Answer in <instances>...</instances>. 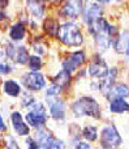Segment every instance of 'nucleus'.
<instances>
[{
    "label": "nucleus",
    "mask_w": 129,
    "mask_h": 149,
    "mask_svg": "<svg viewBox=\"0 0 129 149\" xmlns=\"http://www.w3.org/2000/svg\"><path fill=\"white\" fill-rule=\"evenodd\" d=\"M69 109L72 116L76 119L93 118L95 120H99V119H102V115H103V109H102L101 103L98 102V100L93 95L88 94L80 95L75 101H72Z\"/></svg>",
    "instance_id": "obj_1"
},
{
    "label": "nucleus",
    "mask_w": 129,
    "mask_h": 149,
    "mask_svg": "<svg viewBox=\"0 0 129 149\" xmlns=\"http://www.w3.org/2000/svg\"><path fill=\"white\" fill-rule=\"evenodd\" d=\"M57 39L67 47H81L85 43V34L77 21H63Z\"/></svg>",
    "instance_id": "obj_2"
},
{
    "label": "nucleus",
    "mask_w": 129,
    "mask_h": 149,
    "mask_svg": "<svg viewBox=\"0 0 129 149\" xmlns=\"http://www.w3.org/2000/svg\"><path fill=\"white\" fill-rule=\"evenodd\" d=\"M99 147L101 149H120L123 136L114 123H106L99 130Z\"/></svg>",
    "instance_id": "obj_3"
},
{
    "label": "nucleus",
    "mask_w": 129,
    "mask_h": 149,
    "mask_svg": "<svg viewBox=\"0 0 129 149\" xmlns=\"http://www.w3.org/2000/svg\"><path fill=\"white\" fill-rule=\"evenodd\" d=\"M48 118L50 115L47 113L46 106L41 101H37L31 107H29L25 115V120L28 122V126L35 130L44 128L47 122H48Z\"/></svg>",
    "instance_id": "obj_4"
},
{
    "label": "nucleus",
    "mask_w": 129,
    "mask_h": 149,
    "mask_svg": "<svg viewBox=\"0 0 129 149\" xmlns=\"http://www.w3.org/2000/svg\"><path fill=\"white\" fill-rule=\"evenodd\" d=\"M85 7L86 1H78V0L64 1L57 10V18H63L64 21H77L78 18H82Z\"/></svg>",
    "instance_id": "obj_5"
},
{
    "label": "nucleus",
    "mask_w": 129,
    "mask_h": 149,
    "mask_svg": "<svg viewBox=\"0 0 129 149\" xmlns=\"http://www.w3.org/2000/svg\"><path fill=\"white\" fill-rule=\"evenodd\" d=\"M86 62H88V55H86L85 50H75V51H70L61 60V70L67 71L70 74H75L78 72L80 68H83Z\"/></svg>",
    "instance_id": "obj_6"
},
{
    "label": "nucleus",
    "mask_w": 129,
    "mask_h": 149,
    "mask_svg": "<svg viewBox=\"0 0 129 149\" xmlns=\"http://www.w3.org/2000/svg\"><path fill=\"white\" fill-rule=\"evenodd\" d=\"M86 71H88V76L90 79H93V81H99V80L104 79L108 74L110 65L107 64V62L103 59V56L101 54L95 52L91 56L90 62L86 67Z\"/></svg>",
    "instance_id": "obj_7"
},
{
    "label": "nucleus",
    "mask_w": 129,
    "mask_h": 149,
    "mask_svg": "<svg viewBox=\"0 0 129 149\" xmlns=\"http://www.w3.org/2000/svg\"><path fill=\"white\" fill-rule=\"evenodd\" d=\"M21 84L28 92H41L46 88L47 80L42 72H25L21 77Z\"/></svg>",
    "instance_id": "obj_8"
},
{
    "label": "nucleus",
    "mask_w": 129,
    "mask_h": 149,
    "mask_svg": "<svg viewBox=\"0 0 129 149\" xmlns=\"http://www.w3.org/2000/svg\"><path fill=\"white\" fill-rule=\"evenodd\" d=\"M48 105V115L55 122H64L67 118L68 103L63 97H57L55 100H51L47 102Z\"/></svg>",
    "instance_id": "obj_9"
},
{
    "label": "nucleus",
    "mask_w": 129,
    "mask_h": 149,
    "mask_svg": "<svg viewBox=\"0 0 129 149\" xmlns=\"http://www.w3.org/2000/svg\"><path fill=\"white\" fill-rule=\"evenodd\" d=\"M104 17V7L101 4L99 1H91V3H86L85 7V12L82 16V22L86 25L95 22V21L101 20Z\"/></svg>",
    "instance_id": "obj_10"
},
{
    "label": "nucleus",
    "mask_w": 129,
    "mask_h": 149,
    "mask_svg": "<svg viewBox=\"0 0 129 149\" xmlns=\"http://www.w3.org/2000/svg\"><path fill=\"white\" fill-rule=\"evenodd\" d=\"M112 49L116 54L125 56L129 62V29H124L120 31V34L114 39Z\"/></svg>",
    "instance_id": "obj_11"
},
{
    "label": "nucleus",
    "mask_w": 129,
    "mask_h": 149,
    "mask_svg": "<svg viewBox=\"0 0 129 149\" xmlns=\"http://www.w3.org/2000/svg\"><path fill=\"white\" fill-rule=\"evenodd\" d=\"M117 76H119V68L117 67H110V72L104 79L99 80L98 81V92L101 93L103 97H106L107 93L111 90V88L116 84Z\"/></svg>",
    "instance_id": "obj_12"
},
{
    "label": "nucleus",
    "mask_w": 129,
    "mask_h": 149,
    "mask_svg": "<svg viewBox=\"0 0 129 149\" xmlns=\"http://www.w3.org/2000/svg\"><path fill=\"white\" fill-rule=\"evenodd\" d=\"M35 141L39 144V147L42 149H52L55 141H56L57 137L52 134L50 130H47L46 127L41 130H37L35 131Z\"/></svg>",
    "instance_id": "obj_13"
},
{
    "label": "nucleus",
    "mask_w": 129,
    "mask_h": 149,
    "mask_svg": "<svg viewBox=\"0 0 129 149\" xmlns=\"http://www.w3.org/2000/svg\"><path fill=\"white\" fill-rule=\"evenodd\" d=\"M10 122H12V127L14 130V132L18 136H26L29 137L30 135V127L28 126L25 120H23L22 115L20 111H13L10 114Z\"/></svg>",
    "instance_id": "obj_14"
},
{
    "label": "nucleus",
    "mask_w": 129,
    "mask_h": 149,
    "mask_svg": "<svg viewBox=\"0 0 129 149\" xmlns=\"http://www.w3.org/2000/svg\"><path fill=\"white\" fill-rule=\"evenodd\" d=\"M94 41V49H95V52L103 55L104 52H107L112 47V43H114V39L111 37H108L106 33H99L97 36L93 37Z\"/></svg>",
    "instance_id": "obj_15"
},
{
    "label": "nucleus",
    "mask_w": 129,
    "mask_h": 149,
    "mask_svg": "<svg viewBox=\"0 0 129 149\" xmlns=\"http://www.w3.org/2000/svg\"><path fill=\"white\" fill-rule=\"evenodd\" d=\"M128 97H129V85L125 84V82L117 81L116 84L111 88V90L107 93V95L104 98L110 102V101L116 100V98H124V100H127Z\"/></svg>",
    "instance_id": "obj_16"
},
{
    "label": "nucleus",
    "mask_w": 129,
    "mask_h": 149,
    "mask_svg": "<svg viewBox=\"0 0 129 149\" xmlns=\"http://www.w3.org/2000/svg\"><path fill=\"white\" fill-rule=\"evenodd\" d=\"M72 81H73V74L68 73L67 71H64V70H60L52 77L51 84H55V85H57V86H60L63 89V92H64V90H67L68 88L70 86Z\"/></svg>",
    "instance_id": "obj_17"
},
{
    "label": "nucleus",
    "mask_w": 129,
    "mask_h": 149,
    "mask_svg": "<svg viewBox=\"0 0 129 149\" xmlns=\"http://www.w3.org/2000/svg\"><path fill=\"white\" fill-rule=\"evenodd\" d=\"M108 111L111 114H117V115L129 114V102L124 98L112 100L108 102Z\"/></svg>",
    "instance_id": "obj_18"
},
{
    "label": "nucleus",
    "mask_w": 129,
    "mask_h": 149,
    "mask_svg": "<svg viewBox=\"0 0 129 149\" xmlns=\"http://www.w3.org/2000/svg\"><path fill=\"white\" fill-rule=\"evenodd\" d=\"M26 37V25L22 21H17L9 28V38L13 43L21 42Z\"/></svg>",
    "instance_id": "obj_19"
},
{
    "label": "nucleus",
    "mask_w": 129,
    "mask_h": 149,
    "mask_svg": "<svg viewBox=\"0 0 129 149\" xmlns=\"http://www.w3.org/2000/svg\"><path fill=\"white\" fill-rule=\"evenodd\" d=\"M60 21L59 18L55 17H47L43 21V30L47 36H50L51 38H56L59 37V31H60Z\"/></svg>",
    "instance_id": "obj_20"
},
{
    "label": "nucleus",
    "mask_w": 129,
    "mask_h": 149,
    "mask_svg": "<svg viewBox=\"0 0 129 149\" xmlns=\"http://www.w3.org/2000/svg\"><path fill=\"white\" fill-rule=\"evenodd\" d=\"M26 7L30 15L34 17V20H43L46 15V5L43 1H26Z\"/></svg>",
    "instance_id": "obj_21"
},
{
    "label": "nucleus",
    "mask_w": 129,
    "mask_h": 149,
    "mask_svg": "<svg viewBox=\"0 0 129 149\" xmlns=\"http://www.w3.org/2000/svg\"><path fill=\"white\" fill-rule=\"evenodd\" d=\"M3 90L9 97H20L21 95V84L13 79H8L3 82Z\"/></svg>",
    "instance_id": "obj_22"
},
{
    "label": "nucleus",
    "mask_w": 129,
    "mask_h": 149,
    "mask_svg": "<svg viewBox=\"0 0 129 149\" xmlns=\"http://www.w3.org/2000/svg\"><path fill=\"white\" fill-rule=\"evenodd\" d=\"M82 139L88 143H95L99 140V130L94 124H86L82 128Z\"/></svg>",
    "instance_id": "obj_23"
},
{
    "label": "nucleus",
    "mask_w": 129,
    "mask_h": 149,
    "mask_svg": "<svg viewBox=\"0 0 129 149\" xmlns=\"http://www.w3.org/2000/svg\"><path fill=\"white\" fill-rule=\"evenodd\" d=\"M61 93H63L61 88L57 86V85H55V84H51L50 86L46 88V90H44V98H46V102H48V101L60 97V94H61Z\"/></svg>",
    "instance_id": "obj_24"
},
{
    "label": "nucleus",
    "mask_w": 129,
    "mask_h": 149,
    "mask_svg": "<svg viewBox=\"0 0 129 149\" xmlns=\"http://www.w3.org/2000/svg\"><path fill=\"white\" fill-rule=\"evenodd\" d=\"M29 51L25 46H17V51H16V56H14V62L17 64H28L29 62Z\"/></svg>",
    "instance_id": "obj_25"
},
{
    "label": "nucleus",
    "mask_w": 129,
    "mask_h": 149,
    "mask_svg": "<svg viewBox=\"0 0 129 149\" xmlns=\"http://www.w3.org/2000/svg\"><path fill=\"white\" fill-rule=\"evenodd\" d=\"M28 67L30 68V72H41L43 67V60L38 55H30L28 62Z\"/></svg>",
    "instance_id": "obj_26"
},
{
    "label": "nucleus",
    "mask_w": 129,
    "mask_h": 149,
    "mask_svg": "<svg viewBox=\"0 0 129 149\" xmlns=\"http://www.w3.org/2000/svg\"><path fill=\"white\" fill-rule=\"evenodd\" d=\"M37 102V100L31 95V93L30 92H25L22 94V100H21V105L23 106V107H26V109H29V107H31V106L34 105V103Z\"/></svg>",
    "instance_id": "obj_27"
},
{
    "label": "nucleus",
    "mask_w": 129,
    "mask_h": 149,
    "mask_svg": "<svg viewBox=\"0 0 129 149\" xmlns=\"http://www.w3.org/2000/svg\"><path fill=\"white\" fill-rule=\"evenodd\" d=\"M33 51L35 52V55H38V56H41V55L46 54L47 50H46V46L44 45H42L41 42H35V43H33Z\"/></svg>",
    "instance_id": "obj_28"
},
{
    "label": "nucleus",
    "mask_w": 129,
    "mask_h": 149,
    "mask_svg": "<svg viewBox=\"0 0 129 149\" xmlns=\"http://www.w3.org/2000/svg\"><path fill=\"white\" fill-rule=\"evenodd\" d=\"M25 145L28 149H42L41 147H39V144L35 141V139L34 137H26L25 139Z\"/></svg>",
    "instance_id": "obj_29"
},
{
    "label": "nucleus",
    "mask_w": 129,
    "mask_h": 149,
    "mask_svg": "<svg viewBox=\"0 0 129 149\" xmlns=\"http://www.w3.org/2000/svg\"><path fill=\"white\" fill-rule=\"evenodd\" d=\"M72 149H93V145L90 143L85 141V140H80L75 145H72Z\"/></svg>",
    "instance_id": "obj_30"
},
{
    "label": "nucleus",
    "mask_w": 129,
    "mask_h": 149,
    "mask_svg": "<svg viewBox=\"0 0 129 149\" xmlns=\"http://www.w3.org/2000/svg\"><path fill=\"white\" fill-rule=\"evenodd\" d=\"M5 143H7V149H21L20 145L17 144V141L14 140L13 136H7Z\"/></svg>",
    "instance_id": "obj_31"
},
{
    "label": "nucleus",
    "mask_w": 129,
    "mask_h": 149,
    "mask_svg": "<svg viewBox=\"0 0 129 149\" xmlns=\"http://www.w3.org/2000/svg\"><path fill=\"white\" fill-rule=\"evenodd\" d=\"M52 149H67V144H65L64 140H61V139L57 137L56 141H55V144H54V147H52Z\"/></svg>",
    "instance_id": "obj_32"
},
{
    "label": "nucleus",
    "mask_w": 129,
    "mask_h": 149,
    "mask_svg": "<svg viewBox=\"0 0 129 149\" xmlns=\"http://www.w3.org/2000/svg\"><path fill=\"white\" fill-rule=\"evenodd\" d=\"M0 131H7V126L4 123V119H3L1 114H0Z\"/></svg>",
    "instance_id": "obj_33"
},
{
    "label": "nucleus",
    "mask_w": 129,
    "mask_h": 149,
    "mask_svg": "<svg viewBox=\"0 0 129 149\" xmlns=\"http://www.w3.org/2000/svg\"><path fill=\"white\" fill-rule=\"evenodd\" d=\"M8 4H9L8 1H0V9H4V8H7Z\"/></svg>",
    "instance_id": "obj_34"
},
{
    "label": "nucleus",
    "mask_w": 129,
    "mask_h": 149,
    "mask_svg": "<svg viewBox=\"0 0 129 149\" xmlns=\"http://www.w3.org/2000/svg\"><path fill=\"white\" fill-rule=\"evenodd\" d=\"M5 18H7V15H5L4 12H1V10H0V21L5 20Z\"/></svg>",
    "instance_id": "obj_35"
},
{
    "label": "nucleus",
    "mask_w": 129,
    "mask_h": 149,
    "mask_svg": "<svg viewBox=\"0 0 129 149\" xmlns=\"http://www.w3.org/2000/svg\"><path fill=\"white\" fill-rule=\"evenodd\" d=\"M0 143H1V136H0Z\"/></svg>",
    "instance_id": "obj_36"
}]
</instances>
